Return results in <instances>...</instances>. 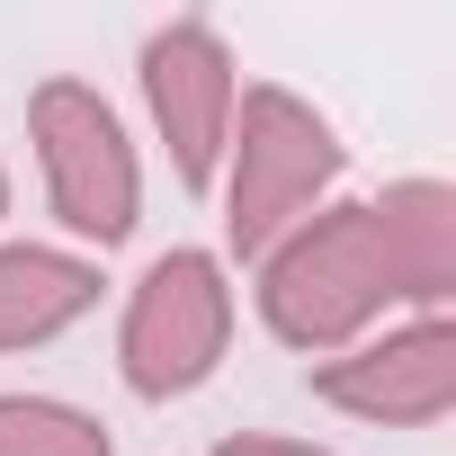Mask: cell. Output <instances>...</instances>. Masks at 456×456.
I'll return each mask as SVG.
<instances>
[{"mask_svg": "<svg viewBox=\"0 0 456 456\" xmlns=\"http://www.w3.org/2000/svg\"><path fill=\"white\" fill-rule=\"evenodd\" d=\"M403 305L394 287V260L376 242V215L367 206H322L305 215L296 233L260 260V314L287 349H314V358H340L349 340H367V322Z\"/></svg>", "mask_w": 456, "mask_h": 456, "instance_id": "6da1fadb", "label": "cell"}, {"mask_svg": "<svg viewBox=\"0 0 456 456\" xmlns=\"http://www.w3.org/2000/svg\"><path fill=\"white\" fill-rule=\"evenodd\" d=\"M143 99H152V126L170 143L179 188H215L242 81H233V54H224V37L206 19H170L143 37Z\"/></svg>", "mask_w": 456, "mask_h": 456, "instance_id": "5b68a950", "label": "cell"}, {"mask_svg": "<svg viewBox=\"0 0 456 456\" xmlns=\"http://www.w3.org/2000/svg\"><path fill=\"white\" fill-rule=\"evenodd\" d=\"M314 394L358 411V420H385V429H429V420L456 411V322L420 314L403 331L349 340L340 358L314 367Z\"/></svg>", "mask_w": 456, "mask_h": 456, "instance_id": "8992f818", "label": "cell"}, {"mask_svg": "<svg viewBox=\"0 0 456 456\" xmlns=\"http://www.w3.org/2000/svg\"><path fill=\"white\" fill-rule=\"evenodd\" d=\"M340 179V134L278 81L233 99L224 134V233L242 260H269L305 215H322V188Z\"/></svg>", "mask_w": 456, "mask_h": 456, "instance_id": "7a4b0ae2", "label": "cell"}, {"mask_svg": "<svg viewBox=\"0 0 456 456\" xmlns=\"http://www.w3.org/2000/svg\"><path fill=\"white\" fill-rule=\"evenodd\" d=\"M215 456H322V447H305V438H260V429H242V438H224Z\"/></svg>", "mask_w": 456, "mask_h": 456, "instance_id": "30bf717a", "label": "cell"}, {"mask_svg": "<svg viewBox=\"0 0 456 456\" xmlns=\"http://www.w3.org/2000/svg\"><path fill=\"white\" fill-rule=\"evenodd\" d=\"M233 340V287H224L215 251H161L143 269V287L126 296V331H117V367L143 403L197 394L224 367Z\"/></svg>", "mask_w": 456, "mask_h": 456, "instance_id": "277c9868", "label": "cell"}, {"mask_svg": "<svg viewBox=\"0 0 456 456\" xmlns=\"http://www.w3.org/2000/svg\"><path fill=\"white\" fill-rule=\"evenodd\" d=\"M28 134H37V161H45V197L54 215L72 224L81 242L117 251L143 215V161L117 126V108L90 90V81H45L28 99Z\"/></svg>", "mask_w": 456, "mask_h": 456, "instance_id": "3957f363", "label": "cell"}, {"mask_svg": "<svg viewBox=\"0 0 456 456\" xmlns=\"http://www.w3.org/2000/svg\"><path fill=\"white\" fill-rule=\"evenodd\" d=\"M0 456H117L108 429L45 394H0Z\"/></svg>", "mask_w": 456, "mask_h": 456, "instance_id": "9c48e42d", "label": "cell"}, {"mask_svg": "<svg viewBox=\"0 0 456 456\" xmlns=\"http://www.w3.org/2000/svg\"><path fill=\"white\" fill-rule=\"evenodd\" d=\"M0 215H10V170H0Z\"/></svg>", "mask_w": 456, "mask_h": 456, "instance_id": "8fae6325", "label": "cell"}, {"mask_svg": "<svg viewBox=\"0 0 456 456\" xmlns=\"http://www.w3.org/2000/svg\"><path fill=\"white\" fill-rule=\"evenodd\" d=\"M99 305V269L45 242H10L0 251V349H37L54 331H72Z\"/></svg>", "mask_w": 456, "mask_h": 456, "instance_id": "ba28073f", "label": "cell"}, {"mask_svg": "<svg viewBox=\"0 0 456 456\" xmlns=\"http://www.w3.org/2000/svg\"><path fill=\"white\" fill-rule=\"evenodd\" d=\"M367 215H376V242H385V260H394L403 305L447 314V287H456V188H447V179H403V188H385Z\"/></svg>", "mask_w": 456, "mask_h": 456, "instance_id": "52a82bcc", "label": "cell"}]
</instances>
